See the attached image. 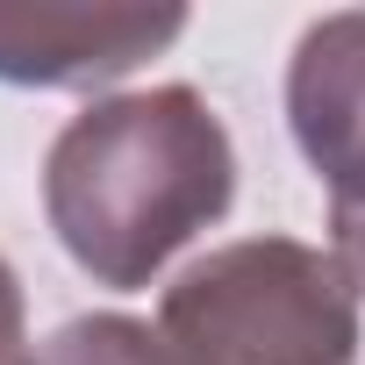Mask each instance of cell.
<instances>
[{
	"instance_id": "cell-3",
	"label": "cell",
	"mask_w": 365,
	"mask_h": 365,
	"mask_svg": "<svg viewBox=\"0 0 365 365\" xmlns=\"http://www.w3.org/2000/svg\"><path fill=\"white\" fill-rule=\"evenodd\" d=\"M187 36V8H86V0H0L8 86H115Z\"/></svg>"
},
{
	"instance_id": "cell-2",
	"label": "cell",
	"mask_w": 365,
	"mask_h": 365,
	"mask_svg": "<svg viewBox=\"0 0 365 365\" xmlns=\"http://www.w3.org/2000/svg\"><path fill=\"white\" fill-rule=\"evenodd\" d=\"M158 329L187 365H351L358 294L329 251L301 237H244L165 287Z\"/></svg>"
},
{
	"instance_id": "cell-6",
	"label": "cell",
	"mask_w": 365,
	"mask_h": 365,
	"mask_svg": "<svg viewBox=\"0 0 365 365\" xmlns=\"http://www.w3.org/2000/svg\"><path fill=\"white\" fill-rule=\"evenodd\" d=\"M329 258L344 265L351 294L365 301V194L358 201H329Z\"/></svg>"
},
{
	"instance_id": "cell-5",
	"label": "cell",
	"mask_w": 365,
	"mask_h": 365,
	"mask_svg": "<svg viewBox=\"0 0 365 365\" xmlns=\"http://www.w3.org/2000/svg\"><path fill=\"white\" fill-rule=\"evenodd\" d=\"M43 365H187V351L136 315H72L43 344Z\"/></svg>"
},
{
	"instance_id": "cell-4",
	"label": "cell",
	"mask_w": 365,
	"mask_h": 365,
	"mask_svg": "<svg viewBox=\"0 0 365 365\" xmlns=\"http://www.w3.org/2000/svg\"><path fill=\"white\" fill-rule=\"evenodd\" d=\"M287 122L329 201L365 194V8L301 29L287 65Z\"/></svg>"
},
{
	"instance_id": "cell-1",
	"label": "cell",
	"mask_w": 365,
	"mask_h": 365,
	"mask_svg": "<svg viewBox=\"0 0 365 365\" xmlns=\"http://www.w3.org/2000/svg\"><path fill=\"white\" fill-rule=\"evenodd\" d=\"M237 201V143L194 86L79 108L43 158V215L101 287H150Z\"/></svg>"
},
{
	"instance_id": "cell-7",
	"label": "cell",
	"mask_w": 365,
	"mask_h": 365,
	"mask_svg": "<svg viewBox=\"0 0 365 365\" xmlns=\"http://www.w3.org/2000/svg\"><path fill=\"white\" fill-rule=\"evenodd\" d=\"M0 365H43V351L29 344V308H22V279L0 258Z\"/></svg>"
}]
</instances>
